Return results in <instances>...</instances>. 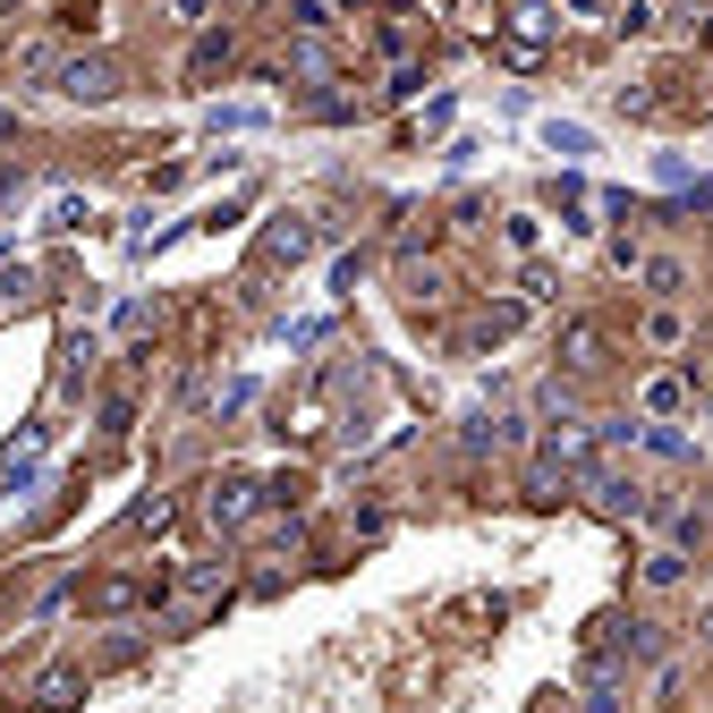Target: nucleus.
I'll return each mask as SVG.
<instances>
[{"instance_id": "f257e3e1", "label": "nucleus", "mask_w": 713, "mask_h": 713, "mask_svg": "<svg viewBox=\"0 0 713 713\" xmlns=\"http://www.w3.org/2000/svg\"><path fill=\"white\" fill-rule=\"evenodd\" d=\"M60 86H68L77 102H102V94H111V68H102V60H68V68H60Z\"/></svg>"}, {"instance_id": "f03ea898", "label": "nucleus", "mask_w": 713, "mask_h": 713, "mask_svg": "<svg viewBox=\"0 0 713 713\" xmlns=\"http://www.w3.org/2000/svg\"><path fill=\"white\" fill-rule=\"evenodd\" d=\"M646 340H654V349H680V315H671V306H654V315H646Z\"/></svg>"}, {"instance_id": "39448f33", "label": "nucleus", "mask_w": 713, "mask_h": 713, "mask_svg": "<svg viewBox=\"0 0 713 713\" xmlns=\"http://www.w3.org/2000/svg\"><path fill=\"white\" fill-rule=\"evenodd\" d=\"M646 586H680V552H654V561H646Z\"/></svg>"}, {"instance_id": "7ed1b4c3", "label": "nucleus", "mask_w": 713, "mask_h": 713, "mask_svg": "<svg viewBox=\"0 0 713 713\" xmlns=\"http://www.w3.org/2000/svg\"><path fill=\"white\" fill-rule=\"evenodd\" d=\"M646 290H654V297H671V290H680V263L654 256V263H646Z\"/></svg>"}, {"instance_id": "20e7f679", "label": "nucleus", "mask_w": 713, "mask_h": 713, "mask_svg": "<svg viewBox=\"0 0 713 713\" xmlns=\"http://www.w3.org/2000/svg\"><path fill=\"white\" fill-rule=\"evenodd\" d=\"M213 519H247V485H222V493H213Z\"/></svg>"}]
</instances>
